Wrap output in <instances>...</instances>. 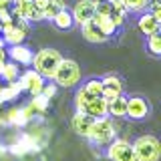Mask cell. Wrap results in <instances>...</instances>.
Listing matches in <instances>:
<instances>
[{
    "label": "cell",
    "mask_w": 161,
    "mask_h": 161,
    "mask_svg": "<svg viewBox=\"0 0 161 161\" xmlns=\"http://www.w3.org/2000/svg\"><path fill=\"white\" fill-rule=\"evenodd\" d=\"M0 47H4V40H2V36H0Z\"/></svg>",
    "instance_id": "32"
},
{
    "label": "cell",
    "mask_w": 161,
    "mask_h": 161,
    "mask_svg": "<svg viewBox=\"0 0 161 161\" xmlns=\"http://www.w3.org/2000/svg\"><path fill=\"white\" fill-rule=\"evenodd\" d=\"M10 12H12L14 18L28 20L30 24L42 20V14H40L38 8L34 6V0H14L12 6H10Z\"/></svg>",
    "instance_id": "8"
},
{
    "label": "cell",
    "mask_w": 161,
    "mask_h": 161,
    "mask_svg": "<svg viewBox=\"0 0 161 161\" xmlns=\"http://www.w3.org/2000/svg\"><path fill=\"white\" fill-rule=\"evenodd\" d=\"M4 123L12 125V127H24V125L28 123V119L24 117V111L22 109H10L6 113V117H4Z\"/></svg>",
    "instance_id": "21"
},
{
    "label": "cell",
    "mask_w": 161,
    "mask_h": 161,
    "mask_svg": "<svg viewBox=\"0 0 161 161\" xmlns=\"http://www.w3.org/2000/svg\"><path fill=\"white\" fill-rule=\"evenodd\" d=\"M10 2H14V0H10Z\"/></svg>",
    "instance_id": "34"
},
{
    "label": "cell",
    "mask_w": 161,
    "mask_h": 161,
    "mask_svg": "<svg viewBox=\"0 0 161 161\" xmlns=\"http://www.w3.org/2000/svg\"><path fill=\"white\" fill-rule=\"evenodd\" d=\"M50 22H53V24H54V28H58V30H70V28L75 26L73 14H70V10H69V8H63L58 14H54Z\"/></svg>",
    "instance_id": "19"
},
{
    "label": "cell",
    "mask_w": 161,
    "mask_h": 161,
    "mask_svg": "<svg viewBox=\"0 0 161 161\" xmlns=\"http://www.w3.org/2000/svg\"><path fill=\"white\" fill-rule=\"evenodd\" d=\"M151 115V105L145 97H139V95H133V97H127V115L125 117L131 121H143Z\"/></svg>",
    "instance_id": "9"
},
{
    "label": "cell",
    "mask_w": 161,
    "mask_h": 161,
    "mask_svg": "<svg viewBox=\"0 0 161 161\" xmlns=\"http://www.w3.org/2000/svg\"><path fill=\"white\" fill-rule=\"evenodd\" d=\"M10 6H12V2H10V0H0V12L10 10Z\"/></svg>",
    "instance_id": "30"
},
{
    "label": "cell",
    "mask_w": 161,
    "mask_h": 161,
    "mask_svg": "<svg viewBox=\"0 0 161 161\" xmlns=\"http://www.w3.org/2000/svg\"><path fill=\"white\" fill-rule=\"evenodd\" d=\"M16 83L20 85L22 91H26V93H30L34 97V95H40V91H42V87H44L47 80L40 77L34 69H28V70H24V73H20V77H18Z\"/></svg>",
    "instance_id": "10"
},
{
    "label": "cell",
    "mask_w": 161,
    "mask_h": 161,
    "mask_svg": "<svg viewBox=\"0 0 161 161\" xmlns=\"http://www.w3.org/2000/svg\"><path fill=\"white\" fill-rule=\"evenodd\" d=\"M105 155L111 161H139L135 151H133V145L127 139H119V137H115L105 147Z\"/></svg>",
    "instance_id": "6"
},
{
    "label": "cell",
    "mask_w": 161,
    "mask_h": 161,
    "mask_svg": "<svg viewBox=\"0 0 161 161\" xmlns=\"http://www.w3.org/2000/svg\"><path fill=\"white\" fill-rule=\"evenodd\" d=\"M83 89L87 91V93L95 95V97H103V83H101V79H89V80H85Z\"/></svg>",
    "instance_id": "28"
},
{
    "label": "cell",
    "mask_w": 161,
    "mask_h": 161,
    "mask_svg": "<svg viewBox=\"0 0 161 161\" xmlns=\"http://www.w3.org/2000/svg\"><path fill=\"white\" fill-rule=\"evenodd\" d=\"M28 34H30V22L22 18H16L12 26H6L0 32V36L4 40V47H12V44H22Z\"/></svg>",
    "instance_id": "7"
},
{
    "label": "cell",
    "mask_w": 161,
    "mask_h": 161,
    "mask_svg": "<svg viewBox=\"0 0 161 161\" xmlns=\"http://www.w3.org/2000/svg\"><path fill=\"white\" fill-rule=\"evenodd\" d=\"M40 147L42 145L36 141V137H32V135H20L16 139V143L10 145V153L22 157V155H28V153H36Z\"/></svg>",
    "instance_id": "13"
},
{
    "label": "cell",
    "mask_w": 161,
    "mask_h": 161,
    "mask_svg": "<svg viewBox=\"0 0 161 161\" xmlns=\"http://www.w3.org/2000/svg\"><path fill=\"white\" fill-rule=\"evenodd\" d=\"M80 67L75 60L70 58H60L57 70H54V77H53V83L57 87H64V89H70L75 85L80 83Z\"/></svg>",
    "instance_id": "4"
},
{
    "label": "cell",
    "mask_w": 161,
    "mask_h": 161,
    "mask_svg": "<svg viewBox=\"0 0 161 161\" xmlns=\"http://www.w3.org/2000/svg\"><path fill=\"white\" fill-rule=\"evenodd\" d=\"M80 32H83V38L87 40V42H93V44H105V42H109V40H113L95 20H89V22L80 24Z\"/></svg>",
    "instance_id": "11"
},
{
    "label": "cell",
    "mask_w": 161,
    "mask_h": 161,
    "mask_svg": "<svg viewBox=\"0 0 161 161\" xmlns=\"http://www.w3.org/2000/svg\"><path fill=\"white\" fill-rule=\"evenodd\" d=\"M93 117H89V115L80 113V111H77V113L73 115V119H70V127H73V131L79 135V137L87 139L89 133H91V127H93Z\"/></svg>",
    "instance_id": "16"
},
{
    "label": "cell",
    "mask_w": 161,
    "mask_h": 161,
    "mask_svg": "<svg viewBox=\"0 0 161 161\" xmlns=\"http://www.w3.org/2000/svg\"><path fill=\"white\" fill-rule=\"evenodd\" d=\"M20 93H22V89H20L18 83H8V85H2V93H0V99H2V103H10V101L18 99Z\"/></svg>",
    "instance_id": "23"
},
{
    "label": "cell",
    "mask_w": 161,
    "mask_h": 161,
    "mask_svg": "<svg viewBox=\"0 0 161 161\" xmlns=\"http://www.w3.org/2000/svg\"><path fill=\"white\" fill-rule=\"evenodd\" d=\"M75 107H77V111L89 115L93 119H99V117L107 115V101L103 97H95V95L87 93L83 87L75 93Z\"/></svg>",
    "instance_id": "3"
},
{
    "label": "cell",
    "mask_w": 161,
    "mask_h": 161,
    "mask_svg": "<svg viewBox=\"0 0 161 161\" xmlns=\"http://www.w3.org/2000/svg\"><path fill=\"white\" fill-rule=\"evenodd\" d=\"M70 14H73L75 24H79V26L93 20L95 18V0H79L73 6V10H70Z\"/></svg>",
    "instance_id": "12"
},
{
    "label": "cell",
    "mask_w": 161,
    "mask_h": 161,
    "mask_svg": "<svg viewBox=\"0 0 161 161\" xmlns=\"http://www.w3.org/2000/svg\"><path fill=\"white\" fill-rule=\"evenodd\" d=\"M48 103H50V101L47 97H42V95H34V97L30 99L28 105L34 109V113H36V115H42V113H47V111H48Z\"/></svg>",
    "instance_id": "27"
},
{
    "label": "cell",
    "mask_w": 161,
    "mask_h": 161,
    "mask_svg": "<svg viewBox=\"0 0 161 161\" xmlns=\"http://www.w3.org/2000/svg\"><path fill=\"white\" fill-rule=\"evenodd\" d=\"M111 2H121V0H111Z\"/></svg>",
    "instance_id": "33"
},
{
    "label": "cell",
    "mask_w": 161,
    "mask_h": 161,
    "mask_svg": "<svg viewBox=\"0 0 161 161\" xmlns=\"http://www.w3.org/2000/svg\"><path fill=\"white\" fill-rule=\"evenodd\" d=\"M107 115L113 119H125V115H127V97L119 95V97L107 101Z\"/></svg>",
    "instance_id": "18"
},
{
    "label": "cell",
    "mask_w": 161,
    "mask_h": 161,
    "mask_svg": "<svg viewBox=\"0 0 161 161\" xmlns=\"http://www.w3.org/2000/svg\"><path fill=\"white\" fill-rule=\"evenodd\" d=\"M0 93H2V83H0ZM2 105L4 103H2V99H0V107H2Z\"/></svg>",
    "instance_id": "31"
},
{
    "label": "cell",
    "mask_w": 161,
    "mask_h": 161,
    "mask_svg": "<svg viewBox=\"0 0 161 161\" xmlns=\"http://www.w3.org/2000/svg\"><path fill=\"white\" fill-rule=\"evenodd\" d=\"M101 83H103V99L111 101L119 95H123V80H121L117 75L109 73L105 77H101Z\"/></svg>",
    "instance_id": "14"
},
{
    "label": "cell",
    "mask_w": 161,
    "mask_h": 161,
    "mask_svg": "<svg viewBox=\"0 0 161 161\" xmlns=\"http://www.w3.org/2000/svg\"><path fill=\"white\" fill-rule=\"evenodd\" d=\"M63 8H67L64 0H47V4H44V8H42V18L44 20H53V16L58 14Z\"/></svg>",
    "instance_id": "22"
},
{
    "label": "cell",
    "mask_w": 161,
    "mask_h": 161,
    "mask_svg": "<svg viewBox=\"0 0 161 161\" xmlns=\"http://www.w3.org/2000/svg\"><path fill=\"white\" fill-rule=\"evenodd\" d=\"M63 54L58 53L57 48H40L38 53L32 54V69L42 77L44 80H53L54 77V70H57Z\"/></svg>",
    "instance_id": "2"
},
{
    "label": "cell",
    "mask_w": 161,
    "mask_h": 161,
    "mask_svg": "<svg viewBox=\"0 0 161 161\" xmlns=\"http://www.w3.org/2000/svg\"><path fill=\"white\" fill-rule=\"evenodd\" d=\"M6 57L16 64L28 67V64L32 63V50H30L26 44H12V47L6 48Z\"/></svg>",
    "instance_id": "15"
},
{
    "label": "cell",
    "mask_w": 161,
    "mask_h": 161,
    "mask_svg": "<svg viewBox=\"0 0 161 161\" xmlns=\"http://www.w3.org/2000/svg\"><path fill=\"white\" fill-rule=\"evenodd\" d=\"M131 145L139 161H159L161 157V145L155 135H141Z\"/></svg>",
    "instance_id": "5"
},
{
    "label": "cell",
    "mask_w": 161,
    "mask_h": 161,
    "mask_svg": "<svg viewBox=\"0 0 161 161\" xmlns=\"http://www.w3.org/2000/svg\"><path fill=\"white\" fill-rule=\"evenodd\" d=\"M137 26H139V30L145 34V36H149V34H155V32H159V26H161V22L157 18L153 16L151 12H141L139 14V20H137Z\"/></svg>",
    "instance_id": "17"
},
{
    "label": "cell",
    "mask_w": 161,
    "mask_h": 161,
    "mask_svg": "<svg viewBox=\"0 0 161 161\" xmlns=\"http://www.w3.org/2000/svg\"><path fill=\"white\" fill-rule=\"evenodd\" d=\"M57 85L53 83V80H48V83H44V87H42V91H40V95H42V97H47L48 101L54 97V95H57Z\"/></svg>",
    "instance_id": "29"
},
{
    "label": "cell",
    "mask_w": 161,
    "mask_h": 161,
    "mask_svg": "<svg viewBox=\"0 0 161 161\" xmlns=\"http://www.w3.org/2000/svg\"><path fill=\"white\" fill-rule=\"evenodd\" d=\"M145 47H147L149 54H153V57H161V34H159V32L149 34Z\"/></svg>",
    "instance_id": "26"
},
{
    "label": "cell",
    "mask_w": 161,
    "mask_h": 161,
    "mask_svg": "<svg viewBox=\"0 0 161 161\" xmlns=\"http://www.w3.org/2000/svg\"><path fill=\"white\" fill-rule=\"evenodd\" d=\"M18 67H20V64L12 63V60H6L4 67L0 69V79L6 80V83H16L18 77H20V69Z\"/></svg>",
    "instance_id": "20"
},
{
    "label": "cell",
    "mask_w": 161,
    "mask_h": 161,
    "mask_svg": "<svg viewBox=\"0 0 161 161\" xmlns=\"http://www.w3.org/2000/svg\"><path fill=\"white\" fill-rule=\"evenodd\" d=\"M149 2L151 0H121V4H123V8L127 10V14L129 12H133V14L145 12V10L149 8Z\"/></svg>",
    "instance_id": "24"
},
{
    "label": "cell",
    "mask_w": 161,
    "mask_h": 161,
    "mask_svg": "<svg viewBox=\"0 0 161 161\" xmlns=\"http://www.w3.org/2000/svg\"><path fill=\"white\" fill-rule=\"evenodd\" d=\"M117 131H119L117 121L109 117V115H105V117H99L93 121V127H91V133L87 139L95 147H107L111 141L117 137Z\"/></svg>",
    "instance_id": "1"
},
{
    "label": "cell",
    "mask_w": 161,
    "mask_h": 161,
    "mask_svg": "<svg viewBox=\"0 0 161 161\" xmlns=\"http://www.w3.org/2000/svg\"><path fill=\"white\" fill-rule=\"evenodd\" d=\"M93 20H95V22H97V24H99V26H101V28H103V30H105V32H107V34H109V36H111V38H115V36H117V32H119V28H117V26H115V24H113V22H111V20H109L107 16H101V14H95V18H93Z\"/></svg>",
    "instance_id": "25"
}]
</instances>
